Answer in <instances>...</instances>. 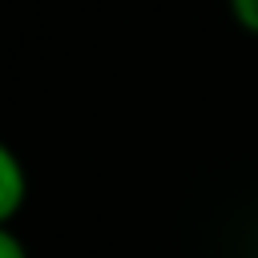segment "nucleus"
I'll return each mask as SVG.
<instances>
[{
  "mask_svg": "<svg viewBox=\"0 0 258 258\" xmlns=\"http://www.w3.org/2000/svg\"><path fill=\"white\" fill-rule=\"evenodd\" d=\"M28 202V169L20 153L0 137V226H12Z\"/></svg>",
  "mask_w": 258,
  "mask_h": 258,
  "instance_id": "1",
  "label": "nucleus"
},
{
  "mask_svg": "<svg viewBox=\"0 0 258 258\" xmlns=\"http://www.w3.org/2000/svg\"><path fill=\"white\" fill-rule=\"evenodd\" d=\"M226 8H230L234 24H238L242 32L258 36V0H226Z\"/></svg>",
  "mask_w": 258,
  "mask_h": 258,
  "instance_id": "2",
  "label": "nucleus"
},
{
  "mask_svg": "<svg viewBox=\"0 0 258 258\" xmlns=\"http://www.w3.org/2000/svg\"><path fill=\"white\" fill-rule=\"evenodd\" d=\"M0 258H28V246L12 226H0Z\"/></svg>",
  "mask_w": 258,
  "mask_h": 258,
  "instance_id": "3",
  "label": "nucleus"
}]
</instances>
